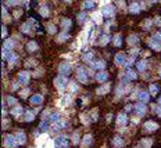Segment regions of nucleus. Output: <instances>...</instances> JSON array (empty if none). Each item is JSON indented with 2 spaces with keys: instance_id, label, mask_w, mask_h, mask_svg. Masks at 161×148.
I'll use <instances>...</instances> for the list:
<instances>
[{
  "instance_id": "f257e3e1",
  "label": "nucleus",
  "mask_w": 161,
  "mask_h": 148,
  "mask_svg": "<svg viewBox=\"0 0 161 148\" xmlns=\"http://www.w3.org/2000/svg\"><path fill=\"white\" fill-rule=\"evenodd\" d=\"M17 144H18V141H17L15 136H10V134H7V136L4 137V145H6L7 148H15Z\"/></svg>"
},
{
  "instance_id": "f03ea898",
  "label": "nucleus",
  "mask_w": 161,
  "mask_h": 148,
  "mask_svg": "<svg viewBox=\"0 0 161 148\" xmlns=\"http://www.w3.org/2000/svg\"><path fill=\"white\" fill-rule=\"evenodd\" d=\"M68 82H67V78L63 76V75H60L58 78H56V80H54V85L57 89H60V90H64L65 89V85H67Z\"/></svg>"
},
{
  "instance_id": "7ed1b4c3",
  "label": "nucleus",
  "mask_w": 161,
  "mask_h": 148,
  "mask_svg": "<svg viewBox=\"0 0 161 148\" xmlns=\"http://www.w3.org/2000/svg\"><path fill=\"white\" fill-rule=\"evenodd\" d=\"M58 71H60V74L63 75V76H67V75L71 74V65H70L68 62H61L60 64Z\"/></svg>"
},
{
  "instance_id": "20e7f679",
  "label": "nucleus",
  "mask_w": 161,
  "mask_h": 148,
  "mask_svg": "<svg viewBox=\"0 0 161 148\" xmlns=\"http://www.w3.org/2000/svg\"><path fill=\"white\" fill-rule=\"evenodd\" d=\"M114 14H115V10H114V7H113V6H110V4H107V6L103 9V15H104V17H107V18H113V17H114Z\"/></svg>"
},
{
  "instance_id": "39448f33",
  "label": "nucleus",
  "mask_w": 161,
  "mask_h": 148,
  "mask_svg": "<svg viewBox=\"0 0 161 148\" xmlns=\"http://www.w3.org/2000/svg\"><path fill=\"white\" fill-rule=\"evenodd\" d=\"M157 129H158V125L156 122H153V120H149V122L144 123V130L146 132H156Z\"/></svg>"
},
{
  "instance_id": "423d86ee",
  "label": "nucleus",
  "mask_w": 161,
  "mask_h": 148,
  "mask_svg": "<svg viewBox=\"0 0 161 148\" xmlns=\"http://www.w3.org/2000/svg\"><path fill=\"white\" fill-rule=\"evenodd\" d=\"M76 78L81 83H86L87 82V75H86L85 69H78V74H76Z\"/></svg>"
},
{
  "instance_id": "0eeeda50",
  "label": "nucleus",
  "mask_w": 161,
  "mask_h": 148,
  "mask_svg": "<svg viewBox=\"0 0 161 148\" xmlns=\"http://www.w3.org/2000/svg\"><path fill=\"white\" fill-rule=\"evenodd\" d=\"M18 80H20V83H22V85H27L28 82H29V72H20V75H18Z\"/></svg>"
},
{
  "instance_id": "6e6552de",
  "label": "nucleus",
  "mask_w": 161,
  "mask_h": 148,
  "mask_svg": "<svg viewBox=\"0 0 161 148\" xmlns=\"http://www.w3.org/2000/svg\"><path fill=\"white\" fill-rule=\"evenodd\" d=\"M60 25H61V29H64V32H67L70 28H71V25H72V22L70 18H63L61 22H60Z\"/></svg>"
},
{
  "instance_id": "1a4fd4ad",
  "label": "nucleus",
  "mask_w": 161,
  "mask_h": 148,
  "mask_svg": "<svg viewBox=\"0 0 161 148\" xmlns=\"http://www.w3.org/2000/svg\"><path fill=\"white\" fill-rule=\"evenodd\" d=\"M146 105H144V103H138V105H136V108H135V111H136V114L138 115H144V112H146Z\"/></svg>"
},
{
  "instance_id": "9d476101",
  "label": "nucleus",
  "mask_w": 161,
  "mask_h": 148,
  "mask_svg": "<svg viewBox=\"0 0 161 148\" xmlns=\"http://www.w3.org/2000/svg\"><path fill=\"white\" fill-rule=\"evenodd\" d=\"M56 145H57V147H67V145H68V140H67L64 136L57 137L56 138Z\"/></svg>"
},
{
  "instance_id": "9b49d317",
  "label": "nucleus",
  "mask_w": 161,
  "mask_h": 148,
  "mask_svg": "<svg viewBox=\"0 0 161 148\" xmlns=\"http://www.w3.org/2000/svg\"><path fill=\"white\" fill-rule=\"evenodd\" d=\"M14 136H15V138H17L18 144H25V143H27V136H25L22 132H17Z\"/></svg>"
},
{
  "instance_id": "f8f14e48",
  "label": "nucleus",
  "mask_w": 161,
  "mask_h": 148,
  "mask_svg": "<svg viewBox=\"0 0 161 148\" xmlns=\"http://www.w3.org/2000/svg\"><path fill=\"white\" fill-rule=\"evenodd\" d=\"M27 50L29 51V53H33V51H36L38 50V43L35 42V40H31V42L27 43Z\"/></svg>"
},
{
  "instance_id": "ddd939ff",
  "label": "nucleus",
  "mask_w": 161,
  "mask_h": 148,
  "mask_svg": "<svg viewBox=\"0 0 161 148\" xmlns=\"http://www.w3.org/2000/svg\"><path fill=\"white\" fill-rule=\"evenodd\" d=\"M115 64H118V65H122V64H127V58H125V55L122 53H119L115 55Z\"/></svg>"
},
{
  "instance_id": "4468645a",
  "label": "nucleus",
  "mask_w": 161,
  "mask_h": 148,
  "mask_svg": "<svg viewBox=\"0 0 161 148\" xmlns=\"http://www.w3.org/2000/svg\"><path fill=\"white\" fill-rule=\"evenodd\" d=\"M149 44H150L151 49H154L156 51H160V50H161V44H160V42H157V40H156L154 37H151V40H150V43H149Z\"/></svg>"
},
{
  "instance_id": "2eb2a0df",
  "label": "nucleus",
  "mask_w": 161,
  "mask_h": 148,
  "mask_svg": "<svg viewBox=\"0 0 161 148\" xmlns=\"http://www.w3.org/2000/svg\"><path fill=\"white\" fill-rule=\"evenodd\" d=\"M125 78H127L128 80H135V79L138 78V74H136L135 71H132V69H128L127 74H125Z\"/></svg>"
},
{
  "instance_id": "dca6fc26",
  "label": "nucleus",
  "mask_w": 161,
  "mask_h": 148,
  "mask_svg": "<svg viewBox=\"0 0 161 148\" xmlns=\"http://www.w3.org/2000/svg\"><path fill=\"white\" fill-rule=\"evenodd\" d=\"M42 101H43V97L40 94H35L31 97V103L35 104V105H36V104H42Z\"/></svg>"
},
{
  "instance_id": "f3484780",
  "label": "nucleus",
  "mask_w": 161,
  "mask_h": 148,
  "mask_svg": "<svg viewBox=\"0 0 161 148\" xmlns=\"http://www.w3.org/2000/svg\"><path fill=\"white\" fill-rule=\"evenodd\" d=\"M138 97H139V100L142 101V103H146V101H149V98H150V94H149L147 91H140Z\"/></svg>"
},
{
  "instance_id": "a211bd4d",
  "label": "nucleus",
  "mask_w": 161,
  "mask_h": 148,
  "mask_svg": "<svg viewBox=\"0 0 161 148\" xmlns=\"http://www.w3.org/2000/svg\"><path fill=\"white\" fill-rule=\"evenodd\" d=\"M127 122H128V118H127V115H124V114H119L118 118H117V123L118 125H127Z\"/></svg>"
},
{
  "instance_id": "6ab92c4d",
  "label": "nucleus",
  "mask_w": 161,
  "mask_h": 148,
  "mask_svg": "<svg viewBox=\"0 0 161 148\" xmlns=\"http://www.w3.org/2000/svg\"><path fill=\"white\" fill-rule=\"evenodd\" d=\"M96 79L99 80V82H101V83H103V82H106V80L108 79V75L106 74V72H103V71H101V72H99V74L96 75Z\"/></svg>"
},
{
  "instance_id": "aec40b11",
  "label": "nucleus",
  "mask_w": 161,
  "mask_h": 148,
  "mask_svg": "<svg viewBox=\"0 0 161 148\" xmlns=\"http://www.w3.org/2000/svg\"><path fill=\"white\" fill-rule=\"evenodd\" d=\"M90 143H92V136H90V134H86L85 137H83V140H82V147L83 148L89 147Z\"/></svg>"
},
{
  "instance_id": "412c9836",
  "label": "nucleus",
  "mask_w": 161,
  "mask_h": 148,
  "mask_svg": "<svg viewBox=\"0 0 161 148\" xmlns=\"http://www.w3.org/2000/svg\"><path fill=\"white\" fill-rule=\"evenodd\" d=\"M113 145L114 147H117V148H119V147H124V141H122V138L121 137H114V140H113Z\"/></svg>"
},
{
  "instance_id": "4be33fe9",
  "label": "nucleus",
  "mask_w": 161,
  "mask_h": 148,
  "mask_svg": "<svg viewBox=\"0 0 161 148\" xmlns=\"http://www.w3.org/2000/svg\"><path fill=\"white\" fill-rule=\"evenodd\" d=\"M92 68H95V69H103V68H106V62L104 61H96L95 64H92Z\"/></svg>"
},
{
  "instance_id": "5701e85b",
  "label": "nucleus",
  "mask_w": 161,
  "mask_h": 148,
  "mask_svg": "<svg viewBox=\"0 0 161 148\" xmlns=\"http://www.w3.org/2000/svg\"><path fill=\"white\" fill-rule=\"evenodd\" d=\"M13 47H14V42H13V40H6V42H4V50L11 51Z\"/></svg>"
},
{
  "instance_id": "b1692460",
  "label": "nucleus",
  "mask_w": 161,
  "mask_h": 148,
  "mask_svg": "<svg viewBox=\"0 0 161 148\" xmlns=\"http://www.w3.org/2000/svg\"><path fill=\"white\" fill-rule=\"evenodd\" d=\"M129 11H131L132 14H136V12H139L140 11V6L139 4H132V6L129 7Z\"/></svg>"
},
{
  "instance_id": "393cba45",
  "label": "nucleus",
  "mask_w": 161,
  "mask_h": 148,
  "mask_svg": "<svg viewBox=\"0 0 161 148\" xmlns=\"http://www.w3.org/2000/svg\"><path fill=\"white\" fill-rule=\"evenodd\" d=\"M35 115H33V112L31 111H25V120H28V122H32Z\"/></svg>"
},
{
  "instance_id": "a878e982",
  "label": "nucleus",
  "mask_w": 161,
  "mask_h": 148,
  "mask_svg": "<svg viewBox=\"0 0 161 148\" xmlns=\"http://www.w3.org/2000/svg\"><path fill=\"white\" fill-rule=\"evenodd\" d=\"M11 114H13L14 116H20V115L22 114V108L21 107H15V108L11 111Z\"/></svg>"
},
{
  "instance_id": "bb28decb",
  "label": "nucleus",
  "mask_w": 161,
  "mask_h": 148,
  "mask_svg": "<svg viewBox=\"0 0 161 148\" xmlns=\"http://www.w3.org/2000/svg\"><path fill=\"white\" fill-rule=\"evenodd\" d=\"M146 65H147V62H146V61H139V62H138V71L143 72V71L146 69Z\"/></svg>"
},
{
  "instance_id": "cd10ccee",
  "label": "nucleus",
  "mask_w": 161,
  "mask_h": 148,
  "mask_svg": "<svg viewBox=\"0 0 161 148\" xmlns=\"http://www.w3.org/2000/svg\"><path fill=\"white\" fill-rule=\"evenodd\" d=\"M49 120H50L52 123H56V122H58V120H60V115H58V114H52Z\"/></svg>"
},
{
  "instance_id": "c85d7f7f",
  "label": "nucleus",
  "mask_w": 161,
  "mask_h": 148,
  "mask_svg": "<svg viewBox=\"0 0 161 148\" xmlns=\"http://www.w3.org/2000/svg\"><path fill=\"white\" fill-rule=\"evenodd\" d=\"M122 37H121V35H117V36H114V44L117 46V47H119L121 44H122V40H121Z\"/></svg>"
},
{
  "instance_id": "c756f323",
  "label": "nucleus",
  "mask_w": 161,
  "mask_h": 148,
  "mask_svg": "<svg viewBox=\"0 0 161 148\" xmlns=\"http://www.w3.org/2000/svg\"><path fill=\"white\" fill-rule=\"evenodd\" d=\"M49 12H50V11H49V7H46V6H44V7H40V14H42V17H49Z\"/></svg>"
},
{
  "instance_id": "7c9ffc66",
  "label": "nucleus",
  "mask_w": 161,
  "mask_h": 148,
  "mask_svg": "<svg viewBox=\"0 0 161 148\" xmlns=\"http://www.w3.org/2000/svg\"><path fill=\"white\" fill-rule=\"evenodd\" d=\"M138 42V36L136 35H131L128 37V43L129 44H135V43Z\"/></svg>"
},
{
  "instance_id": "2f4dec72",
  "label": "nucleus",
  "mask_w": 161,
  "mask_h": 148,
  "mask_svg": "<svg viewBox=\"0 0 161 148\" xmlns=\"http://www.w3.org/2000/svg\"><path fill=\"white\" fill-rule=\"evenodd\" d=\"M83 6H85V9H95L96 3L95 1H83Z\"/></svg>"
},
{
  "instance_id": "473e14b6",
  "label": "nucleus",
  "mask_w": 161,
  "mask_h": 148,
  "mask_svg": "<svg viewBox=\"0 0 161 148\" xmlns=\"http://www.w3.org/2000/svg\"><path fill=\"white\" fill-rule=\"evenodd\" d=\"M157 91H158V87H157V85H150V94L151 95H156V94H157Z\"/></svg>"
},
{
  "instance_id": "72a5a7b5",
  "label": "nucleus",
  "mask_w": 161,
  "mask_h": 148,
  "mask_svg": "<svg viewBox=\"0 0 161 148\" xmlns=\"http://www.w3.org/2000/svg\"><path fill=\"white\" fill-rule=\"evenodd\" d=\"M70 37V35L67 33V32H63V33H60V36H58V40L60 42H64L65 39H68Z\"/></svg>"
},
{
  "instance_id": "f704fd0d",
  "label": "nucleus",
  "mask_w": 161,
  "mask_h": 148,
  "mask_svg": "<svg viewBox=\"0 0 161 148\" xmlns=\"http://www.w3.org/2000/svg\"><path fill=\"white\" fill-rule=\"evenodd\" d=\"M108 90H110V87L108 86H103V87H100V89H97V94H101V93H108Z\"/></svg>"
},
{
  "instance_id": "c9c22d12",
  "label": "nucleus",
  "mask_w": 161,
  "mask_h": 148,
  "mask_svg": "<svg viewBox=\"0 0 161 148\" xmlns=\"http://www.w3.org/2000/svg\"><path fill=\"white\" fill-rule=\"evenodd\" d=\"M78 20H79V22H85V20H86V14H85V12L78 14Z\"/></svg>"
},
{
  "instance_id": "e433bc0d",
  "label": "nucleus",
  "mask_w": 161,
  "mask_h": 148,
  "mask_svg": "<svg viewBox=\"0 0 161 148\" xmlns=\"http://www.w3.org/2000/svg\"><path fill=\"white\" fill-rule=\"evenodd\" d=\"M108 39H110V37H108V35H103V36H101V44H107Z\"/></svg>"
},
{
  "instance_id": "4c0bfd02",
  "label": "nucleus",
  "mask_w": 161,
  "mask_h": 148,
  "mask_svg": "<svg viewBox=\"0 0 161 148\" xmlns=\"http://www.w3.org/2000/svg\"><path fill=\"white\" fill-rule=\"evenodd\" d=\"M29 28H31V26H29V24H24V25L21 26L22 32H29Z\"/></svg>"
},
{
  "instance_id": "58836bf2",
  "label": "nucleus",
  "mask_w": 161,
  "mask_h": 148,
  "mask_svg": "<svg viewBox=\"0 0 161 148\" xmlns=\"http://www.w3.org/2000/svg\"><path fill=\"white\" fill-rule=\"evenodd\" d=\"M70 89H71L72 93H75L76 90H78V86H75V83H70Z\"/></svg>"
},
{
  "instance_id": "ea45409f",
  "label": "nucleus",
  "mask_w": 161,
  "mask_h": 148,
  "mask_svg": "<svg viewBox=\"0 0 161 148\" xmlns=\"http://www.w3.org/2000/svg\"><path fill=\"white\" fill-rule=\"evenodd\" d=\"M153 37H154V39H156L157 42H160V43H161V32H157V33H156V35L153 36Z\"/></svg>"
},
{
  "instance_id": "a19ab883",
  "label": "nucleus",
  "mask_w": 161,
  "mask_h": 148,
  "mask_svg": "<svg viewBox=\"0 0 161 148\" xmlns=\"http://www.w3.org/2000/svg\"><path fill=\"white\" fill-rule=\"evenodd\" d=\"M92 58H93V54H92V53H90V54H86V55H83V60H85V61H90Z\"/></svg>"
},
{
  "instance_id": "79ce46f5",
  "label": "nucleus",
  "mask_w": 161,
  "mask_h": 148,
  "mask_svg": "<svg viewBox=\"0 0 161 148\" xmlns=\"http://www.w3.org/2000/svg\"><path fill=\"white\" fill-rule=\"evenodd\" d=\"M47 31L50 32V33H54V32H56V26H54V25H49V26H47Z\"/></svg>"
},
{
  "instance_id": "37998d69",
  "label": "nucleus",
  "mask_w": 161,
  "mask_h": 148,
  "mask_svg": "<svg viewBox=\"0 0 161 148\" xmlns=\"http://www.w3.org/2000/svg\"><path fill=\"white\" fill-rule=\"evenodd\" d=\"M40 129H42L43 132H44V130H47V122H46V120L40 123Z\"/></svg>"
},
{
  "instance_id": "c03bdc74",
  "label": "nucleus",
  "mask_w": 161,
  "mask_h": 148,
  "mask_svg": "<svg viewBox=\"0 0 161 148\" xmlns=\"http://www.w3.org/2000/svg\"><path fill=\"white\" fill-rule=\"evenodd\" d=\"M1 29H3V37H4V36L7 35V28H6V26H3Z\"/></svg>"
},
{
  "instance_id": "a18cd8bd",
  "label": "nucleus",
  "mask_w": 161,
  "mask_h": 148,
  "mask_svg": "<svg viewBox=\"0 0 161 148\" xmlns=\"http://www.w3.org/2000/svg\"><path fill=\"white\" fill-rule=\"evenodd\" d=\"M9 103H10V104H15V100H14L13 97H9Z\"/></svg>"
},
{
  "instance_id": "49530a36",
  "label": "nucleus",
  "mask_w": 161,
  "mask_h": 148,
  "mask_svg": "<svg viewBox=\"0 0 161 148\" xmlns=\"http://www.w3.org/2000/svg\"><path fill=\"white\" fill-rule=\"evenodd\" d=\"M74 143H78V133H75V134H74Z\"/></svg>"
},
{
  "instance_id": "de8ad7c7",
  "label": "nucleus",
  "mask_w": 161,
  "mask_h": 148,
  "mask_svg": "<svg viewBox=\"0 0 161 148\" xmlns=\"http://www.w3.org/2000/svg\"><path fill=\"white\" fill-rule=\"evenodd\" d=\"M157 114H158V116H161V105L157 108Z\"/></svg>"
},
{
  "instance_id": "09e8293b",
  "label": "nucleus",
  "mask_w": 161,
  "mask_h": 148,
  "mask_svg": "<svg viewBox=\"0 0 161 148\" xmlns=\"http://www.w3.org/2000/svg\"><path fill=\"white\" fill-rule=\"evenodd\" d=\"M13 89H15V90H17V89H18V83H14V86H13Z\"/></svg>"
},
{
  "instance_id": "8fccbe9b",
  "label": "nucleus",
  "mask_w": 161,
  "mask_h": 148,
  "mask_svg": "<svg viewBox=\"0 0 161 148\" xmlns=\"http://www.w3.org/2000/svg\"><path fill=\"white\" fill-rule=\"evenodd\" d=\"M158 104H160V105H161V97H160V98H158Z\"/></svg>"
}]
</instances>
